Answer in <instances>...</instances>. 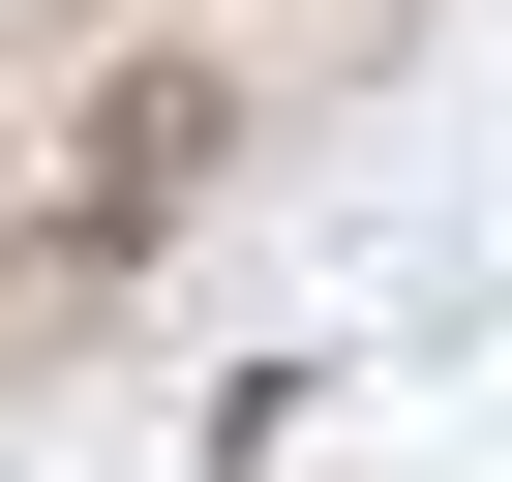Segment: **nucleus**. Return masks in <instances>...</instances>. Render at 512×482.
I'll list each match as a JSON object with an SVG mask.
<instances>
[{
	"label": "nucleus",
	"mask_w": 512,
	"mask_h": 482,
	"mask_svg": "<svg viewBox=\"0 0 512 482\" xmlns=\"http://www.w3.org/2000/svg\"><path fill=\"white\" fill-rule=\"evenodd\" d=\"M211 151H241V91H211V61H91V121H61V272L181 241V211H211Z\"/></svg>",
	"instance_id": "f257e3e1"
}]
</instances>
